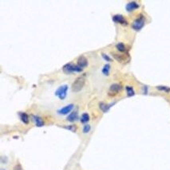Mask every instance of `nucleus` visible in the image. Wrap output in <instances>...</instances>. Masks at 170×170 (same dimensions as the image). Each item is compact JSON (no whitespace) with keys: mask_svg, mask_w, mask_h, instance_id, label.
Wrapping results in <instances>:
<instances>
[{"mask_svg":"<svg viewBox=\"0 0 170 170\" xmlns=\"http://www.w3.org/2000/svg\"><path fill=\"white\" fill-rule=\"evenodd\" d=\"M85 83V75H81L77 77L72 84L71 89L73 92H79L84 87Z\"/></svg>","mask_w":170,"mask_h":170,"instance_id":"obj_1","label":"nucleus"},{"mask_svg":"<svg viewBox=\"0 0 170 170\" xmlns=\"http://www.w3.org/2000/svg\"><path fill=\"white\" fill-rule=\"evenodd\" d=\"M145 24H146V17L144 16L142 14H141V15H139L137 17V19L132 22L131 26H132V28L134 29V30L139 31V30H141L144 27Z\"/></svg>","mask_w":170,"mask_h":170,"instance_id":"obj_2","label":"nucleus"},{"mask_svg":"<svg viewBox=\"0 0 170 170\" xmlns=\"http://www.w3.org/2000/svg\"><path fill=\"white\" fill-rule=\"evenodd\" d=\"M63 71L65 73H80L83 71V68H81V66L76 65V64H73L72 62H69L67 64H65L63 67H62Z\"/></svg>","mask_w":170,"mask_h":170,"instance_id":"obj_3","label":"nucleus"},{"mask_svg":"<svg viewBox=\"0 0 170 170\" xmlns=\"http://www.w3.org/2000/svg\"><path fill=\"white\" fill-rule=\"evenodd\" d=\"M68 89H69V87H68V85H66V84L60 85L55 90V96H57L60 100H64L65 97H66V96H67Z\"/></svg>","mask_w":170,"mask_h":170,"instance_id":"obj_4","label":"nucleus"},{"mask_svg":"<svg viewBox=\"0 0 170 170\" xmlns=\"http://www.w3.org/2000/svg\"><path fill=\"white\" fill-rule=\"evenodd\" d=\"M122 90V85L119 83H113L109 86L108 90V96L114 97L118 93H119Z\"/></svg>","mask_w":170,"mask_h":170,"instance_id":"obj_5","label":"nucleus"},{"mask_svg":"<svg viewBox=\"0 0 170 170\" xmlns=\"http://www.w3.org/2000/svg\"><path fill=\"white\" fill-rule=\"evenodd\" d=\"M112 19L114 22L121 24L122 26H127L128 25V22L126 20V19L122 15H115L113 16Z\"/></svg>","mask_w":170,"mask_h":170,"instance_id":"obj_6","label":"nucleus"},{"mask_svg":"<svg viewBox=\"0 0 170 170\" xmlns=\"http://www.w3.org/2000/svg\"><path fill=\"white\" fill-rule=\"evenodd\" d=\"M74 105L73 104H69V105H65L64 107H62L61 109L58 111V113L61 115H66V114H69L72 112V110L73 109Z\"/></svg>","mask_w":170,"mask_h":170,"instance_id":"obj_7","label":"nucleus"},{"mask_svg":"<svg viewBox=\"0 0 170 170\" xmlns=\"http://www.w3.org/2000/svg\"><path fill=\"white\" fill-rule=\"evenodd\" d=\"M113 57L119 62L124 63L128 61V55H126V54H117V53H112Z\"/></svg>","mask_w":170,"mask_h":170,"instance_id":"obj_8","label":"nucleus"},{"mask_svg":"<svg viewBox=\"0 0 170 170\" xmlns=\"http://www.w3.org/2000/svg\"><path fill=\"white\" fill-rule=\"evenodd\" d=\"M140 7V5L138 4L137 2L135 1H131V2H129L126 6V10L128 11V12H132L134 11L135 10H137Z\"/></svg>","mask_w":170,"mask_h":170,"instance_id":"obj_9","label":"nucleus"},{"mask_svg":"<svg viewBox=\"0 0 170 170\" xmlns=\"http://www.w3.org/2000/svg\"><path fill=\"white\" fill-rule=\"evenodd\" d=\"M31 118H32L33 122H34V124H35V126L37 127H42V126H45L44 121L40 116L33 114V115H31Z\"/></svg>","mask_w":170,"mask_h":170,"instance_id":"obj_10","label":"nucleus"},{"mask_svg":"<svg viewBox=\"0 0 170 170\" xmlns=\"http://www.w3.org/2000/svg\"><path fill=\"white\" fill-rule=\"evenodd\" d=\"M114 104H116V101H113V102L110 103V104H107V103H105V102L101 101V102L99 103V108H100V109H101L103 113H106V112L109 111V109H110Z\"/></svg>","mask_w":170,"mask_h":170,"instance_id":"obj_11","label":"nucleus"},{"mask_svg":"<svg viewBox=\"0 0 170 170\" xmlns=\"http://www.w3.org/2000/svg\"><path fill=\"white\" fill-rule=\"evenodd\" d=\"M77 65L81 66V68H85L88 65V59L86 58V57L81 55L77 58Z\"/></svg>","mask_w":170,"mask_h":170,"instance_id":"obj_12","label":"nucleus"},{"mask_svg":"<svg viewBox=\"0 0 170 170\" xmlns=\"http://www.w3.org/2000/svg\"><path fill=\"white\" fill-rule=\"evenodd\" d=\"M77 119H78V113H77V111H76V110L72 111V112L67 116V118H66V120L69 122H76Z\"/></svg>","mask_w":170,"mask_h":170,"instance_id":"obj_13","label":"nucleus"},{"mask_svg":"<svg viewBox=\"0 0 170 170\" xmlns=\"http://www.w3.org/2000/svg\"><path fill=\"white\" fill-rule=\"evenodd\" d=\"M19 116L20 118L21 122H22L23 124H26V125L29 124L30 118H29V115L27 113H24V112H20V113H19Z\"/></svg>","mask_w":170,"mask_h":170,"instance_id":"obj_14","label":"nucleus"},{"mask_svg":"<svg viewBox=\"0 0 170 170\" xmlns=\"http://www.w3.org/2000/svg\"><path fill=\"white\" fill-rule=\"evenodd\" d=\"M116 49L118 50L121 54H126L127 53V49H126V45L123 42H118L116 44Z\"/></svg>","mask_w":170,"mask_h":170,"instance_id":"obj_15","label":"nucleus"},{"mask_svg":"<svg viewBox=\"0 0 170 170\" xmlns=\"http://www.w3.org/2000/svg\"><path fill=\"white\" fill-rule=\"evenodd\" d=\"M110 65L109 64H105L102 69H101V73H103L105 76H109V73H110Z\"/></svg>","mask_w":170,"mask_h":170,"instance_id":"obj_16","label":"nucleus"},{"mask_svg":"<svg viewBox=\"0 0 170 170\" xmlns=\"http://www.w3.org/2000/svg\"><path fill=\"white\" fill-rule=\"evenodd\" d=\"M89 115L87 113H84L81 114V118H80V122L82 123V124H86L87 122H89Z\"/></svg>","mask_w":170,"mask_h":170,"instance_id":"obj_17","label":"nucleus"},{"mask_svg":"<svg viewBox=\"0 0 170 170\" xmlns=\"http://www.w3.org/2000/svg\"><path fill=\"white\" fill-rule=\"evenodd\" d=\"M126 93H127V96L129 97H133L135 95V91H134V88L132 86H130V85H127L126 87Z\"/></svg>","mask_w":170,"mask_h":170,"instance_id":"obj_18","label":"nucleus"},{"mask_svg":"<svg viewBox=\"0 0 170 170\" xmlns=\"http://www.w3.org/2000/svg\"><path fill=\"white\" fill-rule=\"evenodd\" d=\"M156 89H158L159 91H163L165 93H170V87L165 86V85H157L156 86Z\"/></svg>","mask_w":170,"mask_h":170,"instance_id":"obj_19","label":"nucleus"},{"mask_svg":"<svg viewBox=\"0 0 170 170\" xmlns=\"http://www.w3.org/2000/svg\"><path fill=\"white\" fill-rule=\"evenodd\" d=\"M91 130V126L88 125V124H85V126H83V129H82V132L84 134H88L89 131Z\"/></svg>","mask_w":170,"mask_h":170,"instance_id":"obj_20","label":"nucleus"},{"mask_svg":"<svg viewBox=\"0 0 170 170\" xmlns=\"http://www.w3.org/2000/svg\"><path fill=\"white\" fill-rule=\"evenodd\" d=\"M101 57L105 59V61L109 62H111L113 61V60H112V58H111L108 54H105V53H101Z\"/></svg>","mask_w":170,"mask_h":170,"instance_id":"obj_21","label":"nucleus"},{"mask_svg":"<svg viewBox=\"0 0 170 170\" xmlns=\"http://www.w3.org/2000/svg\"><path fill=\"white\" fill-rule=\"evenodd\" d=\"M64 129H65V130H70V131H72V132H75L76 131V126H73V125H72V126H65L63 127Z\"/></svg>","mask_w":170,"mask_h":170,"instance_id":"obj_22","label":"nucleus"},{"mask_svg":"<svg viewBox=\"0 0 170 170\" xmlns=\"http://www.w3.org/2000/svg\"><path fill=\"white\" fill-rule=\"evenodd\" d=\"M14 170H22V166H21L20 164H17L15 166Z\"/></svg>","mask_w":170,"mask_h":170,"instance_id":"obj_23","label":"nucleus"},{"mask_svg":"<svg viewBox=\"0 0 170 170\" xmlns=\"http://www.w3.org/2000/svg\"><path fill=\"white\" fill-rule=\"evenodd\" d=\"M142 89H143V93H144L145 95L148 93V86H147V85H144Z\"/></svg>","mask_w":170,"mask_h":170,"instance_id":"obj_24","label":"nucleus"},{"mask_svg":"<svg viewBox=\"0 0 170 170\" xmlns=\"http://www.w3.org/2000/svg\"><path fill=\"white\" fill-rule=\"evenodd\" d=\"M0 170H5V169H1Z\"/></svg>","mask_w":170,"mask_h":170,"instance_id":"obj_25","label":"nucleus"}]
</instances>
